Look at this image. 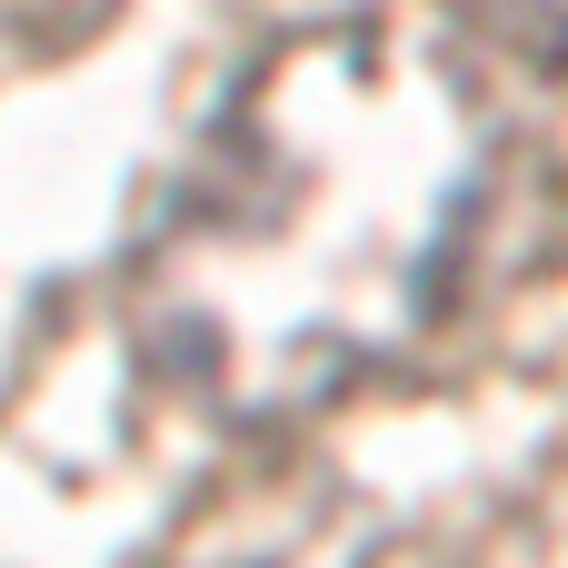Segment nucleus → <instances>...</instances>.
Segmentation results:
<instances>
[{"mask_svg": "<svg viewBox=\"0 0 568 568\" xmlns=\"http://www.w3.org/2000/svg\"><path fill=\"white\" fill-rule=\"evenodd\" d=\"M499 180L509 100L449 10L280 20L130 230V369L230 439L359 399L469 300Z\"/></svg>", "mask_w": 568, "mask_h": 568, "instance_id": "f257e3e1", "label": "nucleus"}, {"mask_svg": "<svg viewBox=\"0 0 568 568\" xmlns=\"http://www.w3.org/2000/svg\"><path fill=\"white\" fill-rule=\"evenodd\" d=\"M469 40L489 30V40H509V50H529V60H568V0H439Z\"/></svg>", "mask_w": 568, "mask_h": 568, "instance_id": "f03ea898", "label": "nucleus"}]
</instances>
